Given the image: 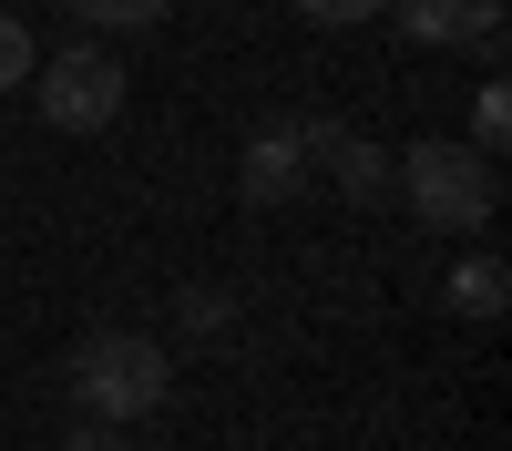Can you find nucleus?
Masks as SVG:
<instances>
[{
  "label": "nucleus",
  "instance_id": "nucleus-1",
  "mask_svg": "<svg viewBox=\"0 0 512 451\" xmlns=\"http://www.w3.org/2000/svg\"><path fill=\"white\" fill-rule=\"evenodd\" d=\"M390 195H410V216H420V226L472 236V226L502 216V164L472 154V144H451V134H431V144L390 154Z\"/></svg>",
  "mask_w": 512,
  "mask_h": 451
},
{
  "label": "nucleus",
  "instance_id": "nucleus-2",
  "mask_svg": "<svg viewBox=\"0 0 512 451\" xmlns=\"http://www.w3.org/2000/svg\"><path fill=\"white\" fill-rule=\"evenodd\" d=\"M164 390H175V369H164V339H144V328H93V339L72 349V400L82 421H154Z\"/></svg>",
  "mask_w": 512,
  "mask_h": 451
},
{
  "label": "nucleus",
  "instance_id": "nucleus-3",
  "mask_svg": "<svg viewBox=\"0 0 512 451\" xmlns=\"http://www.w3.org/2000/svg\"><path fill=\"white\" fill-rule=\"evenodd\" d=\"M31 82H41V123H52V134H103L123 113V62L103 41H72V52L31 62Z\"/></svg>",
  "mask_w": 512,
  "mask_h": 451
},
{
  "label": "nucleus",
  "instance_id": "nucleus-4",
  "mask_svg": "<svg viewBox=\"0 0 512 451\" xmlns=\"http://www.w3.org/2000/svg\"><path fill=\"white\" fill-rule=\"evenodd\" d=\"M297 144H308V164H328V185L349 195V205H379V195H390V154H379L369 134H349V123L308 113V123H297Z\"/></svg>",
  "mask_w": 512,
  "mask_h": 451
},
{
  "label": "nucleus",
  "instance_id": "nucleus-5",
  "mask_svg": "<svg viewBox=\"0 0 512 451\" xmlns=\"http://www.w3.org/2000/svg\"><path fill=\"white\" fill-rule=\"evenodd\" d=\"M308 144H297V123H267V134L246 144V164H236V185H246V205H287V195H308Z\"/></svg>",
  "mask_w": 512,
  "mask_h": 451
},
{
  "label": "nucleus",
  "instance_id": "nucleus-6",
  "mask_svg": "<svg viewBox=\"0 0 512 451\" xmlns=\"http://www.w3.org/2000/svg\"><path fill=\"white\" fill-rule=\"evenodd\" d=\"M502 308H512V267L492 246H472V257L451 267V318H502Z\"/></svg>",
  "mask_w": 512,
  "mask_h": 451
},
{
  "label": "nucleus",
  "instance_id": "nucleus-7",
  "mask_svg": "<svg viewBox=\"0 0 512 451\" xmlns=\"http://www.w3.org/2000/svg\"><path fill=\"white\" fill-rule=\"evenodd\" d=\"M502 144H512V82L492 72L482 93H472V154H492V164H502Z\"/></svg>",
  "mask_w": 512,
  "mask_h": 451
},
{
  "label": "nucleus",
  "instance_id": "nucleus-8",
  "mask_svg": "<svg viewBox=\"0 0 512 451\" xmlns=\"http://www.w3.org/2000/svg\"><path fill=\"white\" fill-rule=\"evenodd\" d=\"M379 21H400L410 41H461V0H390Z\"/></svg>",
  "mask_w": 512,
  "mask_h": 451
},
{
  "label": "nucleus",
  "instance_id": "nucleus-9",
  "mask_svg": "<svg viewBox=\"0 0 512 451\" xmlns=\"http://www.w3.org/2000/svg\"><path fill=\"white\" fill-rule=\"evenodd\" d=\"M72 21H93V31H144V21H164L175 0H62Z\"/></svg>",
  "mask_w": 512,
  "mask_h": 451
},
{
  "label": "nucleus",
  "instance_id": "nucleus-10",
  "mask_svg": "<svg viewBox=\"0 0 512 451\" xmlns=\"http://www.w3.org/2000/svg\"><path fill=\"white\" fill-rule=\"evenodd\" d=\"M461 41L502 72V52H512V31H502V0H461Z\"/></svg>",
  "mask_w": 512,
  "mask_h": 451
},
{
  "label": "nucleus",
  "instance_id": "nucleus-11",
  "mask_svg": "<svg viewBox=\"0 0 512 451\" xmlns=\"http://www.w3.org/2000/svg\"><path fill=\"white\" fill-rule=\"evenodd\" d=\"M21 82H31V21L0 0V93H21Z\"/></svg>",
  "mask_w": 512,
  "mask_h": 451
},
{
  "label": "nucleus",
  "instance_id": "nucleus-12",
  "mask_svg": "<svg viewBox=\"0 0 512 451\" xmlns=\"http://www.w3.org/2000/svg\"><path fill=\"white\" fill-rule=\"evenodd\" d=\"M195 339H216V328H236V298H216V287H185V308H175Z\"/></svg>",
  "mask_w": 512,
  "mask_h": 451
},
{
  "label": "nucleus",
  "instance_id": "nucleus-13",
  "mask_svg": "<svg viewBox=\"0 0 512 451\" xmlns=\"http://www.w3.org/2000/svg\"><path fill=\"white\" fill-rule=\"evenodd\" d=\"M297 11H308V21H328V31H349V21H379L390 0H297Z\"/></svg>",
  "mask_w": 512,
  "mask_h": 451
},
{
  "label": "nucleus",
  "instance_id": "nucleus-14",
  "mask_svg": "<svg viewBox=\"0 0 512 451\" xmlns=\"http://www.w3.org/2000/svg\"><path fill=\"white\" fill-rule=\"evenodd\" d=\"M62 451H134V441H123V421H82Z\"/></svg>",
  "mask_w": 512,
  "mask_h": 451
}]
</instances>
